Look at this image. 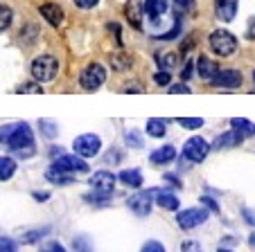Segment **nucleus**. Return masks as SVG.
Masks as SVG:
<instances>
[{
  "label": "nucleus",
  "mask_w": 255,
  "mask_h": 252,
  "mask_svg": "<svg viewBox=\"0 0 255 252\" xmlns=\"http://www.w3.org/2000/svg\"><path fill=\"white\" fill-rule=\"evenodd\" d=\"M0 144H7L14 151L34 147V133L27 122H14L0 126Z\"/></svg>",
  "instance_id": "f257e3e1"
},
{
  "label": "nucleus",
  "mask_w": 255,
  "mask_h": 252,
  "mask_svg": "<svg viewBox=\"0 0 255 252\" xmlns=\"http://www.w3.org/2000/svg\"><path fill=\"white\" fill-rule=\"evenodd\" d=\"M59 72V63L54 57H50V54H41V57H36L32 61V77L39 84H48V81H52L54 77H57Z\"/></svg>",
  "instance_id": "f03ea898"
},
{
  "label": "nucleus",
  "mask_w": 255,
  "mask_h": 252,
  "mask_svg": "<svg viewBox=\"0 0 255 252\" xmlns=\"http://www.w3.org/2000/svg\"><path fill=\"white\" fill-rule=\"evenodd\" d=\"M208 41H210L212 52L219 54V57H231V54L237 50V38L233 36L231 32H226V29H217V32H212Z\"/></svg>",
  "instance_id": "7ed1b4c3"
},
{
  "label": "nucleus",
  "mask_w": 255,
  "mask_h": 252,
  "mask_svg": "<svg viewBox=\"0 0 255 252\" xmlns=\"http://www.w3.org/2000/svg\"><path fill=\"white\" fill-rule=\"evenodd\" d=\"M72 149L82 158H95L102 149V140H100V135H95V133H84V135H79V138H75Z\"/></svg>",
  "instance_id": "20e7f679"
},
{
  "label": "nucleus",
  "mask_w": 255,
  "mask_h": 252,
  "mask_svg": "<svg viewBox=\"0 0 255 252\" xmlns=\"http://www.w3.org/2000/svg\"><path fill=\"white\" fill-rule=\"evenodd\" d=\"M106 81V70L100 63H91V66L84 68L82 77H79V84H82L84 90H97Z\"/></svg>",
  "instance_id": "39448f33"
},
{
  "label": "nucleus",
  "mask_w": 255,
  "mask_h": 252,
  "mask_svg": "<svg viewBox=\"0 0 255 252\" xmlns=\"http://www.w3.org/2000/svg\"><path fill=\"white\" fill-rule=\"evenodd\" d=\"M206 221H208V212L203 207H190V209H185V212H178V216H176L178 228H183V230L199 228V225H203Z\"/></svg>",
  "instance_id": "423d86ee"
},
{
  "label": "nucleus",
  "mask_w": 255,
  "mask_h": 252,
  "mask_svg": "<svg viewBox=\"0 0 255 252\" xmlns=\"http://www.w3.org/2000/svg\"><path fill=\"white\" fill-rule=\"evenodd\" d=\"M208 153H210V144L203 138H199V135L190 138L183 147V158H188L190 162H203Z\"/></svg>",
  "instance_id": "0eeeda50"
},
{
  "label": "nucleus",
  "mask_w": 255,
  "mask_h": 252,
  "mask_svg": "<svg viewBox=\"0 0 255 252\" xmlns=\"http://www.w3.org/2000/svg\"><path fill=\"white\" fill-rule=\"evenodd\" d=\"M52 167L61 169V171H68V173H86L88 171V165L82 156H59L57 160L52 162Z\"/></svg>",
  "instance_id": "6e6552de"
},
{
  "label": "nucleus",
  "mask_w": 255,
  "mask_h": 252,
  "mask_svg": "<svg viewBox=\"0 0 255 252\" xmlns=\"http://www.w3.org/2000/svg\"><path fill=\"white\" fill-rule=\"evenodd\" d=\"M127 205H129V209L135 216H147L151 212V205H154L151 191H138V194H133L127 200Z\"/></svg>",
  "instance_id": "1a4fd4ad"
},
{
  "label": "nucleus",
  "mask_w": 255,
  "mask_h": 252,
  "mask_svg": "<svg viewBox=\"0 0 255 252\" xmlns=\"http://www.w3.org/2000/svg\"><path fill=\"white\" fill-rule=\"evenodd\" d=\"M118 178L113 176L111 171H95L91 178H88V185L95 191H106V194H113V187H116Z\"/></svg>",
  "instance_id": "9d476101"
},
{
  "label": "nucleus",
  "mask_w": 255,
  "mask_h": 252,
  "mask_svg": "<svg viewBox=\"0 0 255 252\" xmlns=\"http://www.w3.org/2000/svg\"><path fill=\"white\" fill-rule=\"evenodd\" d=\"M212 84L219 88H237V86H242V72L240 70H222L212 79Z\"/></svg>",
  "instance_id": "9b49d317"
},
{
  "label": "nucleus",
  "mask_w": 255,
  "mask_h": 252,
  "mask_svg": "<svg viewBox=\"0 0 255 252\" xmlns=\"http://www.w3.org/2000/svg\"><path fill=\"white\" fill-rule=\"evenodd\" d=\"M242 140H244V135H242L240 131H226L224 135H219V138L215 140L212 149H217V151H222V149H235L242 144Z\"/></svg>",
  "instance_id": "f8f14e48"
},
{
  "label": "nucleus",
  "mask_w": 255,
  "mask_h": 252,
  "mask_svg": "<svg viewBox=\"0 0 255 252\" xmlns=\"http://www.w3.org/2000/svg\"><path fill=\"white\" fill-rule=\"evenodd\" d=\"M41 16H43L52 27H59V25L63 23V9L59 5H54V2H45V5H41Z\"/></svg>",
  "instance_id": "ddd939ff"
},
{
  "label": "nucleus",
  "mask_w": 255,
  "mask_h": 252,
  "mask_svg": "<svg viewBox=\"0 0 255 252\" xmlns=\"http://www.w3.org/2000/svg\"><path fill=\"white\" fill-rule=\"evenodd\" d=\"M197 72H199V77H201V79L212 81L217 75H219V66H217L212 59H208V57H199V61H197Z\"/></svg>",
  "instance_id": "4468645a"
},
{
  "label": "nucleus",
  "mask_w": 255,
  "mask_h": 252,
  "mask_svg": "<svg viewBox=\"0 0 255 252\" xmlns=\"http://www.w3.org/2000/svg\"><path fill=\"white\" fill-rule=\"evenodd\" d=\"M217 16L224 20V23H231L237 14V0H217Z\"/></svg>",
  "instance_id": "2eb2a0df"
},
{
  "label": "nucleus",
  "mask_w": 255,
  "mask_h": 252,
  "mask_svg": "<svg viewBox=\"0 0 255 252\" xmlns=\"http://www.w3.org/2000/svg\"><path fill=\"white\" fill-rule=\"evenodd\" d=\"M174 158H176V149H174L172 144H167V147L156 149V151L149 156V160L154 162V165H167V162H172Z\"/></svg>",
  "instance_id": "dca6fc26"
},
{
  "label": "nucleus",
  "mask_w": 255,
  "mask_h": 252,
  "mask_svg": "<svg viewBox=\"0 0 255 252\" xmlns=\"http://www.w3.org/2000/svg\"><path fill=\"white\" fill-rule=\"evenodd\" d=\"M45 178H48L50 182H54V185H72V173L61 171L57 167H50L48 171H45Z\"/></svg>",
  "instance_id": "f3484780"
},
{
  "label": "nucleus",
  "mask_w": 255,
  "mask_h": 252,
  "mask_svg": "<svg viewBox=\"0 0 255 252\" xmlns=\"http://www.w3.org/2000/svg\"><path fill=\"white\" fill-rule=\"evenodd\" d=\"M142 9L151 20H158V16L167 9V0H147Z\"/></svg>",
  "instance_id": "a211bd4d"
},
{
  "label": "nucleus",
  "mask_w": 255,
  "mask_h": 252,
  "mask_svg": "<svg viewBox=\"0 0 255 252\" xmlns=\"http://www.w3.org/2000/svg\"><path fill=\"white\" fill-rule=\"evenodd\" d=\"M156 203L163 209H169V212H176L178 209V198L172 191H156Z\"/></svg>",
  "instance_id": "6ab92c4d"
},
{
  "label": "nucleus",
  "mask_w": 255,
  "mask_h": 252,
  "mask_svg": "<svg viewBox=\"0 0 255 252\" xmlns=\"http://www.w3.org/2000/svg\"><path fill=\"white\" fill-rule=\"evenodd\" d=\"M16 173V160L9 156H0V180L5 182Z\"/></svg>",
  "instance_id": "aec40b11"
},
{
  "label": "nucleus",
  "mask_w": 255,
  "mask_h": 252,
  "mask_svg": "<svg viewBox=\"0 0 255 252\" xmlns=\"http://www.w3.org/2000/svg\"><path fill=\"white\" fill-rule=\"evenodd\" d=\"M231 126H233L235 131H240L244 138H253V135H255V124L249 122V119L235 117V119H231Z\"/></svg>",
  "instance_id": "412c9836"
},
{
  "label": "nucleus",
  "mask_w": 255,
  "mask_h": 252,
  "mask_svg": "<svg viewBox=\"0 0 255 252\" xmlns=\"http://www.w3.org/2000/svg\"><path fill=\"white\" fill-rule=\"evenodd\" d=\"M118 178H120V180L125 182V185L135 187V189H138V187L142 185V173H140L138 169H125V171H122Z\"/></svg>",
  "instance_id": "4be33fe9"
},
{
  "label": "nucleus",
  "mask_w": 255,
  "mask_h": 252,
  "mask_svg": "<svg viewBox=\"0 0 255 252\" xmlns=\"http://www.w3.org/2000/svg\"><path fill=\"white\" fill-rule=\"evenodd\" d=\"M165 131H167V126H165L163 119H149V122H147V133H149L151 138H163Z\"/></svg>",
  "instance_id": "5701e85b"
},
{
  "label": "nucleus",
  "mask_w": 255,
  "mask_h": 252,
  "mask_svg": "<svg viewBox=\"0 0 255 252\" xmlns=\"http://www.w3.org/2000/svg\"><path fill=\"white\" fill-rule=\"evenodd\" d=\"M109 198H111V194H106V191H95V189H93L91 194L84 196V200L91 203V205H106L109 203Z\"/></svg>",
  "instance_id": "b1692460"
},
{
  "label": "nucleus",
  "mask_w": 255,
  "mask_h": 252,
  "mask_svg": "<svg viewBox=\"0 0 255 252\" xmlns=\"http://www.w3.org/2000/svg\"><path fill=\"white\" fill-rule=\"evenodd\" d=\"M41 131H43V135L48 140H52V138H57L59 126H57V122H52V119H41Z\"/></svg>",
  "instance_id": "393cba45"
},
{
  "label": "nucleus",
  "mask_w": 255,
  "mask_h": 252,
  "mask_svg": "<svg viewBox=\"0 0 255 252\" xmlns=\"http://www.w3.org/2000/svg\"><path fill=\"white\" fill-rule=\"evenodd\" d=\"M50 232V228H41V230H32V232H25L23 234V239L20 241L25 243V246H29V243H34V241H39L41 237H45V234Z\"/></svg>",
  "instance_id": "a878e982"
},
{
  "label": "nucleus",
  "mask_w": 255,
  "mask_h": 252,
  "mask_svg": "<svg viewBox=\"0 0 255 252\" xmlns=\"http://www.w3.org/2000/svg\"><path fill=\"white\" fill-rule=\"evenodd\" d=\"M72 248L77 252H93V243L88 237H75V241H72Z\"/></svg>",
  "instance_id": "bb28decb"
},
{
  "label": "nucleus",
  "mask_w": 255,
  "mask_h": 252,
  "mask_svg": "<svg viewBox=\"0 0 255 252\" xmlns=\"http://www.w3.org/2000/svg\"><path fill=\"white\" fill-rule=\"evenodd\" d=\"M11 18H14V14H11L9 7H7V5H0V32L9 27V25H11Z\"/></svg>",
  "instance_id": "cd10ccee"
},
{
  "label": "nucleus",
  "mask_w": 255,
  "mask_h": 252,
  "mask_svg": "<svg viewBox=\"0 0 255 252\" xmlns=\"http://www.w3.org/2000/svg\"><path fill=\"white\" fill-rule=\"evenodd\" d=\"M183 129H190V131H197V129H201L203 126V119H199V117H181V119H176Z\"/></svg>",
  "instance_id": "c85d7f7f"
},
{
  "label": "nucleus",
  "mask_w": 255,
  "mask_h": 252,
  "mask_svg": "<svg viewBox=\"0 0 255 252\" xmlns=\"http://www.w3.org/2000/svg\"><path fill=\"white\" fill-rule=\"evenodd\" d=\"M39 252H66V248H63L59 241H54V239H48L45 243H41Z\"/></svg>",
  "instance_id": "c756f323"
},
{
  "label": "nucleus",
  "mask_w": 255,
  "mask_h": 252,
  "mask_svg": "<svg viewBox=\"0 0 255 252\" xmlns=\"http://www.w3.org/2000/svg\"><path fill=\"white\" fill-rule=\"evenodd\" d=\"M174 9H176V14H188V11L194 9V0H174Z\"/></svg>",
  "instance_id": "7c9ffc66"
},
{
  "label": "nucleus",
  "mask_w": 255,
  "mask_h": 252,
  "mask_svg": "<svg viewBox=\"0 0 255 252\" xmlns=\"http://www.w3.org/2000/svg\"><path fill=\"white\" fill-rule=\"evenodd\" d=\"M127 16H129V20L133 23L135 29L142 27V25H140V9H138L135 5H129V7H127Z\"/></svg>",
  "instance_id": "2f4dec72"
},
{
  "label": "nucleus",
  "mask_w": 255,
  "mask_h": 252,
  "mask_svg": "<svg viewBox=\"0 0 255 252\" xmlns=\"http://www.w3.org/2000/svg\"><path fill=\"white\" fill-rule=\"evenodd\" d=\"M154 81L158 84V86H167L169 81H172V75H169V70H160L154 75Z\"/></svg>",
  "instance_id": "473e14b6"
},
{
  "label": "nucleus",
  "mask_w": 255,
  "mask_h": 252,
  "mask_svg": "<svg viewBox=\"0 0 255 252\" xmlns=\"http://www.w3.org/2000/svg\"><path fill=\"white\" fill-rule=\"evenodd\" d=\"M158 63L163 70H169V68H174V63H176V54H165V57L158 59Z\"/></svg>",
  "instance_id": "72a5a7b5"
},
{
  "label": "nucleus",
  "mask_w": 255,
  "mask_h": 252,
  "mask_svg": "<svg viewBox=\"0 0 255 252\" xmlns=\"http://www.w3.org/2000/svg\"><path fill=\"white\" fill-rule=\"evenodd\" d=\"M140 252H165V248H163V243H158V241H147Z\"/></svg>",
  "instance_id": "f704fd0d"
},
{
  "label": "nucleus",
  "mask_w": 255,
  "mask_h": 252,
  "mask_svg": "<svg viewBox=\"0 0 255 252\" xmlns=\"http://www.w3.org/2000/svg\"><path fill=\"white\" fill-rule=\"evenodd\" d=\"M0 252H16V243L7 237H0Z\"/></svg>",
  "instance_id": "c9c22d12"
},
{
  "label": "nucleus",
  "mask_w": 255,
  "mask_h": 252,
  "mask_svg": "<svg viewBox=\"0 0 255 252\" xmlns=\"http://www.w3.org/2000/svg\"><path fill=\"white\" fill-rule=\"evenodd\" d=\"M18 92H36V95H41L43 88H41V84H27V86H20Z\"/></svg>",
  "instance_id": "e433bc0d"
},
{
  "label": "nucleus",
  "mask_w": 255,
  "mask_h": 252,
  "mask_svg": "<svg viewBox=\"0 0 255 252\" xmlns=\"http://www.w3.org/2000/svg\"><path fill=\"white\" fill-rule=\"evenodd\" d=\"M111 61H113V66H116L118 70H122V68L131 66V59H127V57H113Z\"/></svg>",
  "instance_id": "4c0bfd02"
},
{
  "label": "nucleus",
  "mask_w": 255,
  "mask_h": 252,
  "mask_svg": "<svg viewBox=\"0 0 255 252\" xmlns=\"http://www.w3.org/2000/svg\"><path fill=\"white\" fill-rule=\"evenodd\" d=\"M97 2H100V0H75V5H77L79 9H93Z\"/></svg>",
  "instance_id": "58836bf2"
},
{
  "label": "nucleus",
  "mask_w": 255,
  "mask_h": 252,
  "mask_svg": "<svg viewBox=\"0 0 255 252\" xmlns=\"http://www.w3.org/2000/svg\"><path fill=\"white\" fill-rule=\"evenodd\" d=\"M169 92H172V95H183V92L188 95L190 88H188V84L183 81V84H178V86H172V88H169Z\"/></svg>",
  "instance_id": "ea45409f"
},
{
  "label": "nucleus",
  "mask_w": 255,
  "mask_h": 252,
  "mask_svg": "<svg viewBox=\"0 0 255 252\" xmlns=\"http://www.w3.org/2000/svg\"><path fill=\"white\" fill-rule=\"evenodd\" d=\"M181 250L183 252H201L199 250V243H194V241H185L183 246H181Z\"/></svg>",
  "instance_id": "a19ab883"
},
{
  "label": "nucleus",
  "mask_w": 255,
  "mask_h": 252,
  "mask_svg": "<svg viewBox=\"0 0 255 252\" xmlns=\"http://www.w3.org/2000/svg\"><path fill=\"white\" fill-rule=\"evenodd\" d=\"M192 68H194V63H192V61H188V63H185L183 72H181V79H183V81H188L190 77H192Z\"/></svg>",
  "instance_id": "79ce46f5"
},
{
  "label": "nucleus",
  "mask_w": 255,
  "mask_h": 252,
  "mask_svg": "<svg viewBox=\"0 0 255 252\" xmlns=\"http://www.w3.org/2000/svg\"><path fill=\"white\" fill-rule=\"evenodd\" d=\"M127 142H129V144H133V147H142V142H140V138H138V135H135V133H127Z\"/></svg>",
  "instance_id": "37998d69"
},
{
  "label": "nucleus",
  "mask_w": 255,
  "mask_h": 252,
  "mask_svg": "<svg viewBox=\"0 0 255 252\" xmlns=\"http://www.w3.org/2000/svg\"><path fill=\"white\" fill-rule=\"evenodd\" d=\"M244 216H246V223L255 225V214H253V212H251V209H244Z\"/></svg>",
  "instance_id": "c03bdc74"
},
{
  "label": "nucleus",
  "mask_w": 255,
  "mask_h": 252,
  "mask_svg": "<svg viewBox=\"0 0 255 252\" xmlns=\"http://www.w3.org/2000/svg\"><path fill=\"white\" fill-rule=\"evenodd\" d=\"M246 36H249V38H255V18H251V23H249V32H246Z\"/></svg>",
  "instance_id": "a18cd8bd"
},
{
  "label": "nucleus",
  "mask_w": 255,
  "mask_h": 252,
  "mask_svg": "<svg viewBox=\"0 0 255 252\" xmlns=\"http://www.w3.org/2000/svg\"><path fill=\"white\" fill-rule=\"evenodd\" d=\"M34 198H36V200H48L50 194H48V191H34Z\"/></svg>",
  "instance_id": "49530a36"
},
{
  "label": "nucleus",
  "mask_w": 255,
  "mask_h": 252,
  "mask_svg": "<svg viewBox=\"0 0 255 252\" xmlns=\"http://www.w3.org/2000/svg\"><path fill=\"white\" fill-rule=\"evenodd\" d=\"M201 203H206L208 207L212 209V212H217V209H219V207H217V203H215V200H212V198H201Z\"/></svg>",
  "instance_id": "de8ad7c7"
},
{
  "label": "nucleus",
  "mask_w": 255,
  "mask_h": 252,
  "mask_svg": "<svg viewBox=\"0 0 255 252\" xmlns=\"http://www.w3.org/2000/svg\"><path fill=\"white\" fill-rule=\"evenodd\" d=\"M165 180H169V182H174L176 187H181V182H178V178H176V176H165Z\"/></svg>",
  "instance_id": "09e8293b"
},
{
  "label": "nucleus",
  "mask_w": 255,
  "mask_h": 252,
  "mask_svg": "<svg viewBox=\"0 0 255 252\" xmlns=\"http://www.w3.org/2000/svg\"><path fill=\"white\" fill-rule=\"evenodd\" d=\"M217 252H233V250H228V248H219Z\"/></svg>",
  "instance_id": "8fccbe9b"
},
{
  "label": "nucleus",
  "mask_w": 255,
  "mask_h": 252,
  "mask_svg": "<svg viewBox=\"0 0 255 252\" xmlns=\"http://www.w3.org/2000/svg\"><path fill=\"white\" fill-rule=\"evenodd\" d=\"M251 241H253V243H255V234H253V237H251Z\"/></svg>",
  "instance_id": "3c124183"
},
{
  "label": "nucleus",
  "mask_w": 255,
  "mask_h": 252,
  "mask_svg": "<svg viewBox=\"0 0 255 252\" xmlns=\"http://www.w3.org/2000/svg\"><path fill=\"white\" fill-rule=\"evenodd\" d=\"M253 79H255V72H253Z\"/></svg>",
  "instance_id": "603ef678"
}]
</instances>
